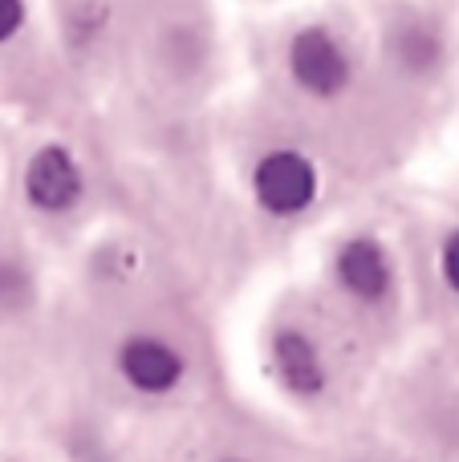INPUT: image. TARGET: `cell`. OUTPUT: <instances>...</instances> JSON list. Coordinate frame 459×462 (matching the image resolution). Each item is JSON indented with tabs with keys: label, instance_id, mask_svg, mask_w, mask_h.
<instances>
[{
	"label": "cell",
	"instance_id": "6da1fadb",
	"mask_svg": "<svg viewBox=\"0 0 459 462\" xmlns=\"http://www.w3.org/2000/svg\"><path fill=\"white\" fill-rule=\"evenodd\" d=\"M289 78L309 102H342L354 86V57H350L346 41L325 24H305L297 37L289 41Z\"/></svg>",
	"mask_w": 459,
	"mask_h": 462
},
{
	"label": "cell",
	"instance_id": "7a4b0ae2",
	"mask_svg": "<svg viewBox=\"0 0 459 462\" xmlns=\"http://www.w3.org/2000/svg\"><path fill=\"white\" fill-rule=\"evenodd\" d=\"M322 195L314 159L293 146H273L252 162V199L273 219H301Z\"/></svg>",
	"mask_w": 459,
	"mask_h": 462
},
{
	"label": "cell",
	"instance_id": "3957f363",
	"mask_svg": "<svg viewBox=\"0 0 459 462\" xmlns=\"http://www.w3.org/2000/svg\"><path fill=\"white\" fill-rule=\"evenodd\" d=\"M24 203L41 216H70L78 203L86 199V171H81L78 154L61 143H45L29 154L21 175Z\"/></svg>",
	"mask_w": 459,
	"mask_h": 462
},
{
	"label": "cell",
	"instance_id": "277c9868",
	"mask_svg": "<svg viewBox=\"0 0 459 462\" xmlns=\"http://www.w3.org/2000/svg\"><path fill=\"white\" fill-rule=\"evenodd\" d=\"M118 377L143 398H167L187 382V357L175 341L159 333H135L114 353Z\"/></svg>",
	"mask_w": 459,
	"mask_h": 462
},
{
	"label": "cell",
	"instance_id": "5b68a950",
	"mask_svg": "<svg viewBox=\"0 0 459 462\" xmlns=\"http://www.w3.org/2000/svg\"><path fill=\"white\" fill-rule=\"evenodd\" d=\"M333 280L338 288L362 309H379L395 292V260H390L387 244L366 231L346 236L333 252Z\"/></svg>",
	"mask_w": 459,
	"mask_h": 462
},
{
	"label": "cell",
	"instance_id": "8992f818",
	"mask_svg": "<svg viewBox=\"0 0 459 462\" xmlns=\"http://www.w3.org/2000/svg\"><path fill=\"white\" fill-rule=\"evenodd\" d=\"M268 369L281 390L297 402H317L330 390V365L322 345L297 325H285L268 337Z\"/></svg>",
	"mask_w": 459,
	"mask_h": 462
},
{
	"label": "cell",
	"instance_id": "52a82bcc",
	"mask_svg": "<svg viewBox=\"0 0 459 462\" xmlns=\"http://www.w3.org/2000/svg\"><path fill=\"white\" fill-rule=\"evenodd\" d=\"M29 296H33L29 268L8 260V255H0V309H21Z\"/></svg>",
	"mask_w": 459,
	"mask_h": 462
},
{
	"label": "cell",
	"instance_id": "ba28073f",
	"mask_svg": "<svg viewBox=\"0 0 459 462\" xmlns=\"http://www.w3.org/2000/svg\"><path fill=\"white\" fill-rule=\"evenodd\" d=\"M398 53H403V61L411 65V69H427V65H436V57H439V41L423 29H407Z\"/></svg>",
	"mask_w": 459,
	"mask_h": 462
},
{
	"label": "cell",
	"instance_id": "9c48e42d",
	"mask_svg": "<svg viewBox=\"0 0 459 462\" xmlns=\"http://www.w3.org/2000/svg\"><path fill=\"white\" fill-rule=\"evenodd\" d=\"M439 276H444V284L459 296V227L444 236V247H439Z\"/></svg>",
	"mask_w": 459,
	"mask_h": 462
},
{
	"label": "cell",
	"instance_id": "30bf717a",
	"mask_svg": "<svg viewBox=\"0 0 459 462\" xmlns=\"http://www.w3.org/2000/svg\"><path fill=\"white\" fill-rule=\"evenodd\" d=\"M24 16H29L24 0H0V45H8L24 29Z\"/></svg>",
	"mask_w": 459,
	"mask_h": 462
},
{
	"label": "cell",
	"instance_id": "8fae6325",
	"mask_svg": "<svg viewBox=\"0 0 459 462\" xmlns=\"http://www.w3.org/2000/svg\"><path fill=\"white\" fill-rule=\"evenodd\" d=\"M220 462H248V458H220Z\"/></svg>",
	"mask_w": 459,
	"mask_h": 462
}]
</instances>
